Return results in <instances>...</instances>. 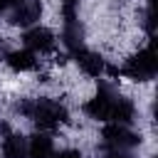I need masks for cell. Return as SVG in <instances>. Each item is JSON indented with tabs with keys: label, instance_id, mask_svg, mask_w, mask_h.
Here are the masks:
<instances>
[{
	"label": "cell",
	"instance_id": "cell-1",
	"mask_svg": "<svg viewBox=\"0 0 158 158\" xmlns=\"http://www.w3.org/2000/svg\"><path fill=\"white\" fill-rule=\"evenodd\" d=\"M20 114L27 116L40 131H54L59 128L69 116H67V109L64 104L54 101V99H27V101H20Z\"/></svg>",
	"mask_w": 158,
	"mask_h": 158
},
{
	"label": "cell",
	"instance_id": "cell-2",
	"mask_svg": "<svg viewBox=\"0 0 158 158\" xmlns=\"http://www.w3.org/2000/svg\"><path fill=\"white\" fill-rule=\"evenodd\" d=\"M118 99H121V94L114 89V86H109V84H99V91L84 104V111L91 116V118H96V121H111L114 118V111H116V104H118Z\"/></svg>",
	"mask_w": 158,
	"mask_h": 158
},
{
	"label": "cell",
	"instance_id": "cell-3",
	"mask_svg": "<svg viewBox=\"0 0 158 158\" xmlns=\"http://www.w3.org/2000/svg\"><path fill=\"white\" fill-rule=\"evenodd\" d=\"M156 52H153V44H146L143 49H138L131 59H126L121 74H126L128 79L133 81H148L156 77Z\"/></svg>",
	"mask_w": 158,
	"mask_h": 158
},
{
	"label": "cell",
	"instance_id": "cell-4",
	"mask_svg": "<svg viewBox=\"0 0 158 158\" xmlns=\"http://www.w3.org/2000/svg\"><path fill=\"white\" fill-rule=\"evenodd\" d=\"M101 143L104 148H136L141 143V136L133 133L126 123H106L101 131Z\"/></svg>",
	"mask_w": 158,
	"mask_h": 158
},
{
	"label": "cell",
	"instance_id": "cell-5",
	"mask_svg": "<svg viewBox=\"0 0 158 158\" xmlns=\"http://www.w3.org/2000/svg\"><path fill=\"white\" fill-rule=\"evenodd\" d=\"M25 47L30 49V52H35V54H49V52H54V47H57V37H54V32L49 30V27H42V25H32L27 32H25Z\"/></svg>",
	"mask_w": 158,
	"mask_h": 158
},
{
	"label": "cell",
	"instance_id": "cell-6",
	"mask_svg": "<svg viewBox=\"0 0 158 158\" xmlns=\"http://www.w3.org/2000/svg\"><path fill=\"white\" fill-rule=\"evenodd\" d=\"M40 17H42V2L40 0H20L10 12V22L17 27H32V25H37Z\"/></svg>",
	"mask_w": 158,
	"mask_h": 158
},
{
	"label": "cell",
	"instance_id": "cell-7",
	"mask_svg": "<svg viewBox=\"0 0 158 158\" xmlns=\"http://www.w3.org/2000/svg\"><path fill=\"white\" fill-rule=\"evenodd\" d=\"M72 57H74L77 67H79L86 77H101V74L106 72V62H104V57H101L99 52H94V49L79 47V49L72 52Z\"/></svg>",
	"mask_w": 158,
	"mask_h": 158
},
{
	"label": "cell",
	"instance_id": "cell-8",
	"mask_svg": "<svg viewBox=\"0 0 158 158\" xmlns=\"http://www.w3.org/2000/svg\"><path fill=\"white\" fill-rule=\"evenodd\" d=\"M35 57H37V54L25 47V49H12V52H7V54H5V62H7V67H10L12 72H30V69L37 67V59H35Z\"/></svg>",
	"mask_w": 158,
	"mask_h": 158
},
{
	"label": "cell",
	"instance_id": "cell-9",
	"mask_svg": "<svg viewBox=\"0 0 158 158\" xmlns=\"http://www.w3.org/2000/svg\"><path fill=\"white\" fill-rule=\"evenodd\" d=\"M2 158H27V141L20 133H7L0 143Z\"/></svg>",
	"mask_w": 158,
	"mask_h": 158
},
{
	"label": "cell",
	"instance_id": "cell-10",
	"mask_svg": "<svg viewBox=\"0 0 158 158\" xmlns=\"http://www.w3.org/2000/svg\"><path fill=\"white\" fill-rule=\"evenodd\" d=\"M54 156V143L44 133H35L27 141V158H52Z\"/></svg>",
	"mask_w": 158,
	"mask_h": 158
},
{
	"label": "cell",
	"instance_id": "cell-11",
	"mask_svg": "<svg viewBox=\"0 0 158 158\" xmlns=\"http://www.w3.org/2000/svg\"><path fill=\"white\" fill-rule=\"evenodd\" d=\"M52 158H84L79 148H62V151H54Z\"/></svg>",
	"mask_w": 158,
	"mask_h": 158
},
{
	"label": "cell",
	"instance_id": "cell-12",
	"mask_svg": "<svg viewBox=\"0 0 158 158\" xmlns=\"http://www.w3.org/2000/svg\"><path fill=\"white\" fill-rule=\"evenodd\" d=\"M106 158H133L128 148H106Z\"/></svg>",
	"mask_w": 158,
	"mask_h": 158
},
{
	"label": "cell",
	"instance_id": "cell-13",
	"mask_svg": "<svg viewBox=\"0 0 158 158\" xmlns=\"http://www.w3.org/2000/svg\"><path fill=\"white\" fill-rule=\"evenodd\" d=\"M20 0H0V15L5 12V10H10V7H15Z\"/></svg>",
	"mask_w": 158,
	"mask_h": 158
}]
</instances>
